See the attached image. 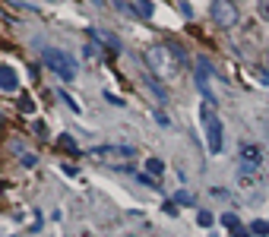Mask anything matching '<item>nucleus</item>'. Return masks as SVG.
Listing matches in <instances>:
<instances>
[{"label":"nucleus","mask_w":269,"mask_h":237,"mask_svg":"<svg viewBox=\"0 0 269 237\" xmlns=\"http://www.w3.org/2000/svg\"><path fill=\"white\" fill-rule=\"evenodd\" d=\"M200 124H203V133H206L209 155H222V149H225V127H222L212 101H203L200 104Z\"/></svg>","instance_id":"1"},{"label":"nucleus","mask_w":269,"mask_h":237,"mask_svg":"<svg viewBox=\"0 0 269 237\" xmlns=\"http://www.w3.org/2000/svg\"><path fill=\"white\" fill-rule=\"evenodd\" d=\"M146 67H149V73L155 79H162V82H168V79L178 76V64L171 61V47H165V44L146 47Z\"/></svg>","instance_id":"2"},{"label":"nucleus","mask_w":269,"mask_h":237,"mask_svg":"<svg viewBox=\"0 0 269 237\" xmlns=\"http://www.w3.org/2000/svg\"><path fill=\"white\" fill-rule=\"evenodd\" d=\"M41 61H44V67H51L61 79H67V82L76 79V61H73L67 51H61V47H44V51H41Z\"/></svg>","instance_id":"3"},{"label":"nucleus","mask_w":269,"mask_h":237,"mask_svg":"<svg viewBox=\"0 0 269 237\" xmlns=\"http://www.w3.org/2000/svg\"><path fill=\"white\" fill-rule=\"evenodd\" d=\"M212 82H222L225 86V79H222L212 67H209L206 61H200L196 64V89H200V95H203V101H212L216 104V92H212Z\"/></svg>","instance_id":"4"},{"label":"nucleus","mask_w":269,"mask_h":237,"mask_svg":"<svg viewBox=\"0 0 269 237\" xmlns=\"http://www.w3.org/2000/svg\"><path fill=\"white\" fill-rule=\"evenodd\" d=\"M89 155L95 158V161H101V164H121L127 158H133L136 149L133 146H98V149H92Z\"/></svg>","instance_id":"5"},{"label":"nucleus","mask_w":269,"mask_h":237,"mask_svg":"<svg viewBox=\"0 0 269 237\" xmlns=\"http://www.w3.org/2000/svg\"><path fill=\"white\" fill-rule=\"evenodd\" d=\"M212 19L219 22L222 29H231L238 22V7L231 4V0H216V4H212Z\"/></svg>","instance_id":"6"},{"label":"nucleus","mask_w":269,"mask_h":237,"mask_svg":"<svg viewBox=\"0 0 269 237\" xmlns=\"http://www.w3.org/2000/svg\"><path fill=\"white\" fill-rule=\"evenodd\" d=\"M256 168H260V152H256V146H247V142H244L241 146V171L253 174Z\"/></svg>","instance_id":"7"},{"label":"nucleus","mask_w":269,"mask_h":237,"mask_svg":"<svg viewBox=\"0 0 269 237\" xmlns=\"http://www.w3.org/2000/svg\"><path fill=\"white\" fill-rule=\"evenodd\" d=\"M0 89L4 92H13V89H19V76H16V70L13 67H0Z\"/></svg>","instance_id":"8"},{"label":"nucleus","mask_w":269,"mask_h":237,"mask_svg":"<svg viewBox=\"0 0 269 237\" xmlns=\"http://www.w3.org/2000/svg\"><path fill=\"white\" fill-rule=\"evenodd\" d=\"M222 224H225V228L235 234V237H247V231L241 228V218L235 215V212H222Z\"/></svg>","instance_id":"9"},{"label":"nucleus","mask_w":269,"mask_h":237,"mask_svg":"<svg viewBox=\"0 0 269 237\" xmlns=\"http://www.w3.org/2000/svg\"><path fill=\"white\" fill-rule=\"evenodd\" d=\"M133 13L139 19H149L152 13H155V4H152V0H133Z\"/></svg>","instance_id":"10"},{"label":"nucleus","mask_w":269,"mask_h":237,"mask_svg":"<svg viewBox=\"0 0 269 237\" xmlns=\"http://www.w3.org/2000/svg\"><path fill=\"white\" fill-rule=\"evenodd\" d=\"M158 82H162V79H155V76H149V79H146V86H149V92H152V95H155V98H158V101H165V98H168V92H165V89H162V86H158Z\"/></svg>","instance_id":"11"},{"label":"nucleus","mask_w":269,"mask_h":237,"mask_svg":"<svg viewBox=\"0 0 269 237\" xmlns=\"http://www.w3.org/2000/svg\"><path fill=\"white\" fill-rule=\"evenodd\" d=\"M146 171H149L152 177H158L162 171H165V164H162V158H146Z\"/></svg>","instance_id":"12"},{"label":"nucleus","mask_w":269,"mask_h":237,"mask_svg":"<svg viewBox=\"0 0 269 237\" xmlns=\"http://www.w3.org/2000/svg\"><path fill=\"white\" fill-rule=\"evenodd\" d=\"M196 224H200V228H212L216 215H212V212H196Z\"/></svg>","instance_id":"13"},{"label":"nucleus","mask_w":269,"mask_h":237,"mask_svg":"<svg viewBox=\"0 0 269 237\" xmlns=\"http://www.w3.org/2000/svg\"><path fill=\"white\" fill-rule=\"evenodd\" d=\"M250 234H256V237H266V234H269V221H263V218H256V221L250 224Z\"/></svg>","instance_id":"14"},{"label":"nucleus","mask_w":269,"mask_h":237,"mask_svg":"<svg viewBox=\"0 0 269 237\" xmlns=\"http://www.w3.org/2000/svg\"><path fill=\"white\" fill-rule=\"evenodd\" d=\"M174 203H178V206H190L193 199H190V193H187V190H178V193H174Z\"/></svg>","instance_id":"15"},{"label":"nucleus","mask_w":269,"mask_h":237,"mask_svg":"<svg viewBox=\"0 0 269 237\" xmlns=\"http://www.w3.org/2000/svg\"><path fill=\"white\" fill-rule=\"evenodd\" d=\"M162 212H165L168 218H174V215H178V203H174V199H168V203L162 206Z\"/></svg>","instance_id":"16"},{"label":"nucleus","mask_w":269,"mask_h":237,"mask_svg":"<svg viewBox=\"0 0 269 237\" xmlns=\"http://www.w3.org/2000/svg\"><path fill=\"white\" fill-rule=\"evenodd\" d=\"M256 10H260V19L269 22V0H256Z\"/></svg>","instance_id":"17"},{"label":"nucleus","mask_w":269,"mask_h":237,"mask_svg":"<svg viewBox=\"0 0 269 237\" xmlns=\"http://www.w3.org/2000/svg\"><path fill=\"white\" fill-rule=\"evenodd\" d=\"M139 184H146L149 190H158V184H155V177H152V174H139Z\"/></svg>","instance_id":"18"},{"label":"nucleus","mask_w":269,"mask_h":237,"mask_svg":"<svg viewBox=\"0 0 269 237\" xmlns=\"http://www.w3.org/2000/svg\"><path fill=\"white\" fill-rule=\"evenodd\" d=\"M22 164H26V168H35V164H38V158H35L32 152H26V155H22Z\"/></svg>","instance_id":"19"},{"label":"nucleus","mask_w":269,"mask_h":237,"mask_svg":"<svg viewBox=\"0 0 269 237\" xmlns=\"http://www.w3.org/2000/svg\"><path fill=\"white\" fill-rule=\"evenodd\" d=\"M61 146L73 152V149H76V139H73V136H64V139H61Z\"/></svg>","instance_id":"20"},{"label":"nucleus","mask_w":269,"mask_h":237,"mask_svg":"<svg viewBox=\"0 0 269 237\" xmlns=\"http://www.w3.org/2000/svg\"><path fill=\"white\" fill-rule=\"evenodd\" d=\"M155 121H158L162 127H171V121H168V117H165V114H162V111H155Z\"/></svg>","instance_id":"21"},{"label":"nucleus","mask_w":269,"mask_h":237,"mask_svg":"<svg viewBox=\"0 0 269 237\" xmlns=\"http://www.w3.org/2000/svg\"><path fill=\"white\" fill-rule=\"evenodd\" d=\"M266 67H269V54H266Z\"/></svg>","instance_id":"22"}]
</instances>
